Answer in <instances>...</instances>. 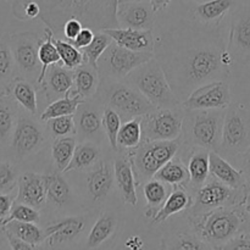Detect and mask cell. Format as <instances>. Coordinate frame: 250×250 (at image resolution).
Here are the masks:
<instances>
[{"label":"cell","mask_w":250,"mask_h":250,"mask_svg":"<svg viewBox=\"0 0 250 250\" xmlns=\"http://www.w3.org/2000/svg\"><path fill=\"white\" fill-rule=\"evenodd\" d=\"M142 142H143L142 117H134L128 121H125L117 134V148L133 150L141 146Z\"/></svg>","instance_id":"38"},{"label":"cell","mask_w":250,"mask_h":250,"mask_svg":"<svg viewBox=\"0 0 250 250\" xmlns=\"http://www.w3.org/2000/svg\"><path fill=\"white\" fill-rule=\"evenodd\" d=\"M185 111L182 138L187 146H199L210 151L221 149L225 114L221 109L188 110Z\"/></svg>","instance_id":"5"},{"label":"cell","mask_w":250,"mask_h":250,"mask_svg":"<svg viewBox=\"0 0 250 250\" xmlns=\"http://www.w3.org/2000/svg\"><path fill=\"white\" fill-rule=\"evenodd\" d=\"M41 7L39 19L53 29L62 34L67 20L77 19L93 31L119 27L117 9L119 0H34Z\"/></svg>","instance_id":"2"},{"label":"cell","mask_w":250,"mask_h":250,"mask_svg":"<svg viewBox=\"0 0 250 250\" xmlns=\"http://www.w3.org/2000/svg\"><path fill=\"white\" fill-rule=\"evenodd\" d=\"M154 178L163 181L164 183L172 186V187L189 186V172H188L187 164H185L182 158H180L178 155H175L170 161H167L155 173Z\"/></svg>","instance_id":"29"},{"label":"cell","mask_w":250,"mask_h":250,"mask_svg":"<svg viewBox=\"0 0 250 250\" xmlns=\"http://www.w3.org/2000/svg\"><path fill=\"white\" fill-rule=\"evenodd\" d=\"M48 129L54 138L59 137H67L71 134H77L76 128L75 116L73 115H65V116H59L55 119L49 120Z\"/></svg>","instance_id":"45"},{"label":"cell","mask_w":250,"mask_h":250,"mask_svg":"<svg viewBox=\"0 0 250 250\" xmlns=\"http://www.w3.org/2000/svg\"><path fill=\"white\" fill-rule=\"evenodd\" d=\"M73 88V70L67 68L62 63H54L48 68L45 80L41 89L45 93L49 102L66 97Z\"/></svg>","instance_id":"19"},{"label":"cell","mask_w":250,"mask_h":250,"mask_svg":"<svg viewBox=\"0 0 250 250\" xmlns=\"http://www.w3.org/2000/svg\"><path fill=\"white\" fill-rule=\"evenodd\" d=\"M16 63L10 45V36L0 33V82L10 84L16 78Z\"/></svg>","instance_id":"40"},{"label":"cell","mask_w":250,"mask_h":250,"mask_svg":"<svg viewBox=\"0 0 250 250\" xmlns=\"http://www.w3.org/2000/svg\"><path fill=\"white\" fill-rule=\"evenodd\" d=\"M84 229L82 217H66L44 229L49 247L60 246L75 239Z\"/></svg>","instance_id":"24"},{"label":"cell","mask_w":250,"mask_h":250,"mask_svg":"<svg viewBox=\"0 0 250 250\" xmlns=\"http://www.w3.org/2000/svg\"><path fill=\"white\" fill-rule=\"evenodd\" d=\"M117 227V219L112 212L103 214L90 229L87 239L88 248H98L112 236Z\"/></svg>","instance_id":"35"},{"label":"cell","mask_w":250,"mask_h":250,"mask_svg":"<svg viewBox=\"0 0 250 250\" xmlns=\"http://www.w3.org/2000/svg\"><path fill=\"white\" fill-rule=\"evenodd\" d=\"M54 43H55L56 48H58L61 63L67 68L75 70V68L80 67V66H82L85 62L83 51L78 49L77 46L73 45L71 42L62 41V39L54 37Z\"/></svg>","instance_id":"42"},{"label":"cell","mask_w":250,"mask_h":250,"mask_svg":"<svg viewBox=\"0 0 250 250\" xmlns=\"http://www.w3.org/2000/svg\"><path fill=\"white\" fill-rule=\"evenodd\" d=\"M247 220L243 207H225L189 216L195 234L209 248L221 249L233 238Z\"/></svg>","instance_id":"3"},{"label":"cell","mask_w":250,"mask_h":250,"mask_svg":"<svg viewBox=\"0 0 250 250\" xmlns=\"http://www.w3.org/2000/svg\"><path fill=\"white\" fill-rule=\"evenodd\" d=\"M143 194L146 200V216L148 219H153L161 205L165 203L166 198L168 197V188L166 187V183L163 181H159L156 178H150L146 181L143 188Z\"/></svg>","instance_id":"34"},{"label":"cell","mask_w":250,"mask_h":250,"mask_svg":"<svg viewBox=\"0 0 250 250\" xmlns=\"http://www.w3.org/2000/svg\"><path fill=\"white\" fill-rule=\"evenodd\" d=\"M244 209H246L247 214L250 215V189L248 190V193H247V197H246V200H244Z\"/></svg>","instance_id":"57"},{"label":"cell","mask_w":250,"mask_h":250,"mask_svg":"<svg viewBox=\"0 0 250 250\" xmlns=\"http://www.w3.org/2000/svg\"><path fill=\"white\" fill-rule=\"evenodd\" d=\"M16 100L11 95L0 98V143L11 142L12 133L19 116H17Z\"/></svg>","instance_id":"33"},{"label":"cell","mask_w":250,"mask_h":250,"mask_svg":"<svg viewBox=\"0 0 250 250\" xmlns=\"http://www.w3.org/2000/svg\"><path fill=\"white\" fill-rule=\"evenodd\" d=\"M180 141H143L133 153L128 154L136 175L137 185L146 182L167 161L180 151Z\"/></svg>","instance_id":"7"},{"label":"cell","mask_w":250,"mask_h":250,"mask_svg":"<svg viewBox=\"0 0 250 250\" xmlns=\"http://www.w3.org/2000/svg\"><path fill=\"white\" fill-rule=\"evenodd\" d=\"M210 176L232 188L248 187L243 173L217 151H210Z\"/></svg>","instance_id":"23"},{"label":"cell","mask_w":250,"mask_h":250,"mask_svg":"<svg viewBox=\"0 0 250 250\" xmlns=\"http://www.w3.org/2000/svg\"><path fill=\"white\" fill-rule=\"evenodd\" d=\"M112 41L124 48L142 53H154L155 41L151 29H136L129 27H115L103 29Z\"/></svg>","instance_id":"17"},{"label":"cell","mask_w":250,"mask_h":250,"mask_svg":"<svg viewBox=\"0 0 250 250\" xmlns=\"http://www.w3.org/2000/svg\"><path fill=\"white\" fill-rule=\"evenodd\" d=\"M234 5L236 0H205L193 9L194 21L205 27L214 28L221 23Z\"/></svg>","instance_id":"22"},{"label":"cell","mask_w":250,"mask_h":250,"mask_svg":"<svg viewBox=\"0 0 250 250\" xmlns=\"http://www.w3.org/2000/svg\"><path fill=\"white\" fill-rule=\"evenodd\" d=\"M249 189V187L232 188L211 176V178H208L207 182L195 192L194 202L189 208V216L203 214L217 208L243 207Z\"/></svg>","instance_id":"9"},{"label":"cell","mask_w":250,"mask_h":250,"mask_svg":"<svg viewBox=\"0 0 250 250\" xmlns=\"http://www.w3.org/2000/svg\"><path fill=\"white\" fill-rule=\"evenodd\" d=\"M126 247L129 249H141L143 247V242L139 237H131L126 242Z\"/></svg>","instance_id":"56"},{"label":"cell","mask_w":250,"mask_h":250,"mask_svg":"<svg viewBox=\"0 0 250 250\" xmlns=\"http://www.w3.org/2000/svg\"><path fill=\"white\" fill-rule=\"evenodd\" d=\"M10 94L21 105L27 112L36 115L38 111V100H37V90L31 81L22 77H16L9 84Z\"/></svg>","instance_id":"30"},{"label":"cell","mask_w":250,"mask_h":250,"mask_svg":"<svg viewBox=\"0 0 250 250\" xmlns=\"http://www.w3.org/2000/svg\"><path fill=\"white\" fill-rule=\"evenodd\" d=\"M19 176L12 164L0 161V193H10L17 186Z\"/></svg>","instance_id":"47"},{"label":"cell","mask_w":250,"mask_h":250,"mask_svg":"<svg viewBox=\"0 0 250 250\" xmlns=\"http://www.w3.org/2000/svg\"><path fill=\"white\" fill-rule=\"evenodd\" d=\"M100 158V148L97 144V142L93 141H83L82 143L77 144L73 153L72 160L70 165L65 170V172L68 171H82L92 167L94 164Z\"/></svg>","instance_id":"32"},{"label":"cell","mask_w":250,"mask_h":250,"mask_svg":"<svg viewBox=\"0 0 250 250\" xmlns=\"http://www.w3.org/2000/svg\"><path fill=\"white\" fill-rule=\"evenodd\" d=\"M125 81L137 88L156 109H172L182 105L155 56L132 71Z\"/></svg>","instance_id":"4"},{"label":"cell","mask_w":250,"mask_h":250,"mask_svg":"<svg viewBox=\"0 0 250 250\" xmlns=\"http://www.w3.org/2000/svg\"><path fill=\"white\" fill-rule=\"evenodd\" d=\"M4 233H5V236H6V239H7V242H9L10 248L11 249H15V250L36 249V247L32 246V244H29V243H27V242L22 241L21 238H19L17 236H15L14 233H11V232L7 231V229H4Z\"/></svg>","instance_id":"53"},{"label":"cell","mask_w":250,"mask_h":250,"mask_svg":"<svg viewBox=\"0 0 250 250\" xmlns=\"http://www.w3.org/2000/svg\"><path fill=\"white\" fill-rule=\"evenodd\" d=\"M84 100L81 99L77 94L71 93L66 97L56 99L54 102H50V104L45 107L41 115V121L46 122L51 119H55L59 116H65V115H75L77 111L80 104Z\"/></svg>","instance_id":"36"},{"label":"cell","mask_w":250,"mask_h":250,"mask_svg":"<svg viewBox=\"0 0 250 250\" xmlns=\"http://www.w3.org/2000/svg\"><path fill=\"white\" fill-rule=\"evenodd\" d=\"M5 229L14 233L22 241L34 246L36 248H38L44 241H46L45 232L44 229H39L36 222H22L12 220V221L5 224Z\"/></svg>","instance_id":"37"},{"label":"cell","mask_w":250,"mask_h":250,"mask_svg":"<svg viewBox=\"0 0 250 250\" xmlns=\"http://www.w3.org/2000/svg\"><path fill=\"white\" fill-rule=\"evenodd\" d=\"M76 115V128L81 141H93L102 138L103 132V112L95 109L93 105L82 102Z\"/></svg>","instance_id":"20"},{"label":"cell","mask_w":250,"mask_h":250,"mask_svg":"<svg viewBox=\"0 0 250 250\" xmlns=\"http://www.w3.org/2000/svg\"><path fill=\"white\" fill-rule=\"evenodd\" d=\"M94 32L95 31H93L92 28L83 27L82 31L80 32V34H78L73 41H68V42H71V43H72L75 46H77L78 49H83L92 43V41L94 39V36H95Z\"/></svg>","instance_id":"51"},{"label":"cell","mask_w":250,"mask_h":250,"mask_svg":"<svg viewBox=\"0 0 250 250\" xmlns=\"http://www.w3.org/2000/svg\"><path fill=\"white\" fill-rule=\"evenodd\" d=\"M104 84L99 87L100 100L105 106L115 110L121 116L122 121H128L134 117H142L153 112L156 107L128 82L121 80L102 78Z\"/></svg>","instance_id":"6"},{"label":"cell","mask_w":250,"mask_h":250,"mask_svg":"<svg viewBox=\"0 0 250 250\" xmlns=\"http://www.w3.org/2000/svg\"><path fill=\"white\" fill-rule=\"evenodd\" d=\"M154 58V53H142L124 48L111 42L98 61L100 78L125 80L129 73Z\"/></svg>","instance_id":"10"},{"label":"cell","mask_w":250,"mask_h":250,"mask_svg":"<svg viewBox=\"0 0 250 250\" xmlns=\"http://www.w3.org/2000/svg\"><path fill=\"white\" fill-rule=\"evenodd\" d=\"M173 249H180V250H195V249H209L208 244H205L199 237L190 236V234H178L177 239L175 243L171 246Z\"/></svg>","instance_id":"48"},{"label":"cell","mask_w":250,"mask_h":250,"mask_svg":"<svg viewBox=\"0 0 250 250\" xmlns=\"http://www.w3.org/2000/svg\"><path fill=\"white\" fill-rule=\"evenodd\" d=\"M119 27L136 29H151L155 23V11L149 0L119 4L117 9Z\"/></svg>","instance_id":"16"},{"label":"cell","mask_w":250,"mask_h":250,"mask_svg":"<svg viewBox=\"0 0 250 250\" xmlns=\"http://www.w3.org/2000/svg\"><path fill=\"white\" fill-rule=\"evenodd\" d=\"M185 1H198V2H202V1H205V0H185Z\"/></svg>","instance_id":"61"},{"label":"cell","mask_w":250,"mask_h":250,"mask_svg":"<svg viewBox=\"0 0 250 250\" xmlns=\"http://www.w3.org/2000/svg\"><path fill=\"white\" fill-rule=\"evenodd\" d=\"M231 59L220 32H208L198 33L194 38H185L175 51L164 56L160 63L176 95L187 98L205 83L226 80L233 63Z\"/></svg>","instance_id":"1"},{"label":"cell","mask_w":250,"mask_h":250,"mask_svg":"<svg viewBox=\"0 0 250 250\" xmlns=\"http://www.w3.org/2000/svg\"><path fill=\"white\" fill-rule=\"evenodd\" d=\"M111 42L112 39L109 34H106L103 31H98L95 33L92 43L85 46V48L81 49L83 51V54H84L85 62L89 63L93 67L98 68V61H99L100 56L106 50L107 46L111 44Z\"/></svg>","instance_id":"43"},{"label":"cell","mask_w":250,"mask_h":250,"mask_svg":"<svg viewBox=\"0 0 250 250\" xmlns=\"http://www.w3.org/2000/svg\"><path fill=\"white\" fill-rule=\"evenodd\" d=\"M114 168L106 163H100L95 170L90 171L87 176V186L93 200L98 202L109 194L114 183Z\"/></svg>","instance_id":"27"},{"label":"cell","mask_w":250,"mask_h":250,"mask_svg":"<svg viewBox=\"0 0 250 250\" xmlns=\"http://www.w3.org/2000/svg\"><path fill=\"white\" fill-rule=\"evenodd\" d=\"M192 204L193 199L189 193L187 192L186 187H180V186L173 187L172 192L168 194L165 203L161 205V208L151 220H153L154 224H160V222H164L172 215L178 214L182 210L190 208Z\"/></svg>","instance_id":"28"},{"label":"cell","mask_w":250,"mask_h":250,"mask_svg":"<svg viewBox=\"0 0 250 250\" xmlns=\"http://www.w3.org/2000/svg\"><path fill=\"white\" fill-rule=\"evenodd\" d=\"M227 51L233 62L250 63V4L232 12Z\"/></svg>","instance_id":"13"},{"label":"cell","mask_w":250,"mask_h":250,"mask_svg":"<svg viewBox=\"0 0 250 250\" xmlns=\"http://www.w3.org/2000/svg\"><path fill=\"white\" fill-rule=\"evenodd\" d=\"M100 87V75L98 68L84 62L73 70L72 93L77 94L82 100L90 99L97 94Z\"/></svg>","instance_id":"25"},{"label":"cell","mask_w":250,"mask_h":250,"mask_svg":"<svg viewBox=\"0 0 250 250\" xmlns=\"http://www.w3.org/2000/svg\"><path fill=\"white\" fill-rule=\"evenodd\" d=\"M4 229H5V226L2 225L1 220H0V233H1V232H4Z\"/></svg>","instance_id":"60"},{"label":"cell","mask_w":250,"mask_h":250,"mask_svg":"<svg viewBox=\"0 0 250 250\" xmlns=\"http://www.w3.org/2000/svg\"><path fill=\"white\" fill-rule=\"evenodd\" d=\"M76 146H77V142L73 137L67 136L55 138L53 146H51V155H53L56 168L59 171L65 172L72 160Z\"/></svg>","instance_id":"39"},{"label":"cell","mask_w":250,"mask_h":250,"mask_svg":"<svg viewBox=\"0 0 250 250\" xmlns=\"http://www.w3.org/2000/svg\"><path fill=\"white\" fill-rule=\"evenodd\" d=\"M54 37H55V33L53 32V29L45 27L44 36L42 38L41 45H39V60H41L42 65L41 73H39V77L37 80V84L39 87L43 84L44 80H45L48 68L51 65H54V63L61 62L58 48H56L55 43H54Z\"/></svg>","instance_id":"31"},{"label":"cell","mask_w":250,"mask_h":250,"mask_svg":"<svg viewBox=\"0 0 250 250\" xmlns=\"http://www.w3.org/2000/svg\"><path fill=\"white\" fill-rule=\"evenodd\" d=\"M6 95H11L9 85H0V98L6 97Z\"/></svg>","instance_id":"58"},{"label":"cell","mask_w":250,"mask_h":250,"mask_svg":"<svg viewBox=\"0 0 250 250\" xmlns=\"http://www.w3.org/2000/svg\"><path fill=\"white\" fill-rule=\"evenodd\" d=\"M142 1V0H119V4H125V2H136Z\"/></svg>","instance_id":"59"},{"label":"cell","mask_w":250,"mask_h":250,"mask_svg":"<svg viewBox=\"0 0 250 250\" xmlns=\"http://www.w3.org/2000/svg\"><path fill=\"white\" fill-rule=\"evenodd\" d=\"M45 183L49 202L59 207L67 203L70 198V187L62 176L55 172L49 173L45 175Z\"/></svg>","instance_id":"41"},{"label":"cell","mask_w":250,"mask_h":250,"mask_svg":"<svg viewBox=\"0 0 250 250\" xmlns=\"http://www.w3.org/2000/svg\"><path fill=\"white\" fill-rule=\"evenodd\" d=\"M44 144L41 125L28 116H19L12 133L11 146L17 158H26L37 153Z\"/></svg>","instance_id":"15"},{"label":"cell","mask_w":250,"mask_h":250,"mask_svg":"<svg viewBox=\"0 0 250 250\" xmlns=\"http://www.w3.org/2000/svg\"><path fill=\"white\" fill-rule=\"evenodd\" d=\"M236 159L238 160V168L243 173L247 186L250 188V148Z\"/></svg>","instance_id":"52"},{"label":"cell","mask_w":250,"mask_h":250,"mask_svg":"<svg viewBox=\"0 0 250 250\" xmlns=\"http://www.w3.org/2000/svg\"><path fill=\"white\" fill-rule=\"evenodd\" d=\"M190 154L187 160L189 172V186L195 190L202 187L210 176V150L199 146H189Z\"/></svg>","instance_id":"26"},{"label":"cell","mask_w":250,"mask_h":250,"mask_svg":"<svg viewBox=\"0 0 250 250\" xmlns=\"http://www.w3.org/2000/svg\"><path fill=\"white\" fill-rule=\"evenodd\" d=\"M114 175L117 188L125 203L136 207L138 203L137 197V180L129 155L120 156L114 163Z\"/></svg>","instance_id":"21"},{"label":"cell","mask_w":250,"mask_h":250,"mask_svg":"<svg viewBox=\"0 0 250 250\" xmlns=\"http://www.w3.org/2000/svg\"><path fill=\"white\" fill-rule=\"evenodd\" d=\"M15 200L14 197L7 193H0V220L4 221L10 215Z\"/></svg>","instance_id":"54"},{"label":"cell","mask_w":250,"mask_h":250,"mask_svg":"<svg viewBox=\"0 0 250 250\" xmlns=\"http://www.w3.org/2000/svg\"><path fill=\"white\" fill-rule=\"evenodd\" d=\"M121 116L115 110L107 106L104 107V110H103V127H104V132L109 139L110 146L115 151L119 150V148H117V134L121 128Z\"/></svg>","instance_id":"44"},{"label":"cell","mask_w":250,"mask_h":250,"mask_svg":"<svg viewBox=\"0 0 250 250\" xmlns=\"http://www.w3.org/2000/svg\"><path fill=\"white\" fill-rule=\"evenodd\" d=\"M231 100L229 84L225 80H219L195 88L183 100L182 107L188 110H226L231 105Z\"/></svg>","instance_id":"14"},{"label":"cell","mask_w":250,"mask_h":250,"mask_svg":"<svg viewBox=\"0 0 250 250\" xmlns=\"http://www.w3.org/2000/svg\"><path fill=\"white\" fill-rule=\"evenodd\" d=\"M221 249H250V232L239 231L233 238L224 244Z\"/></svg>","instance_id":"49"},{"label":"cell","mask_w":250,"mask_h":250,"mask_svg":"<svg viewBox=\"0 0 250 250\" xmlns=\"http://www.w3.org/2000/svg\"><path fill=\"white\" fill-rule=\"evenodd\" d=\"M38 210L39 209L31 207V205L15 202L14 205H12L11 211H10V215L1 222L4 226L5 224H7L9 221H12V220L22 222H36L37 224L39 221V219H41V214H39Z\"/></svg>","instance_id":"46"},{"label":"cell","mask_w":250,"mask_h":250,"mask_svg":"<svg viewBox=\"0 0 250 250\" xmlns=\"http://www.w3.org/2000/svg\"><path fill=\"white\" fill-rule=\"evenodd\" d=\"M182 106V105H181ZM156 109L142 116L143 141H177L183 131V107Z\"/></svg>","instance_id":"11"},{"label":"cell","mask_w":250,"mask_h":250,"mask_svg":"<svg viewBox=\"0 0 250 250\" xmlns=\"http://www.w3.org/2000/svg\"><path fill=\"white\" fill-rule=\"evenodd\" d=\"M149 2H150L154 11L158 12V11H161V10L166 9V7L172 2V0H149Z\"/></svg>","instance_id":"55"},{"label":"cell","mask_w":250,"mask_h":250,"mask_svg":"<svg viewBox=\"0 0 250 250\" xmlns=\"http://www.w3.org/2000/svg\"><path fill=\"white\" fill-rule=\"evenodd\" d=\"M42 37L33 32H21L10 36V45L20 77L36 82L41 73L39 45Z\"/></svg>","instance_id":"12"},{"label":"cell","mask_w":250,"mask_h":250,"mask_svg":"<svg viewBox=\"0 0 250 250\" xmlns=\"http://www.w3.org/2000/svg\"><path fill=\"white\" fill-rule=\"evenodd\" d=\"M83 24L80 20L77 19H70L65 22L62 28V34L65 36V38L67 41H73L76 37L80 34V32L82 31Z\"/></svg>","instance_id":"50"},{"label":"cell","mask_w":250,"mask_h":250,"mask_svg":"<svg viewBox=\"0 0 250 250\" xmlns=\"http://www.w3.org/2000/svg\"><path fill=\"white\" fill-rule=\"evenodd\" d=\"M250 148V111L242 105H229L225 114L222 143L219 153L227 160Z\"/></svg>","instance_id":"8"},{"label":"cell","mask_w":250,"mask_h":250,"mask_svg":"<svg viewBox=\"0 0 250 250\" xmlns=\"http://www.w3.org/2000/svg\"><path fill=\"white\" fill-rule=\"evenodd\" d=\"M17 195L15 202L23 203L31 207L41 209L48 200L45 175L36 172L22 173L17 181Z\"/></svg>","instance_id":"18"}]
</instances>
